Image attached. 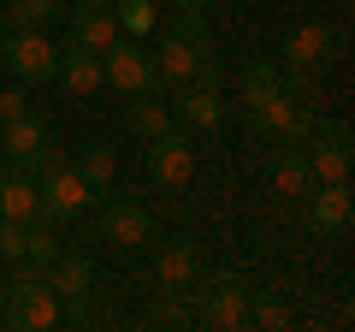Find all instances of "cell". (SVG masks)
Here are the masks:
<instances>
[{
	"instance_id": "4316f807",
	"label": "cell",
	"mask_w": 355,
	"mask_h": 332,
	"mask_svg": "<svg viewBox=\"0 0 355 332\" xmlns=\"http://www.w3.org/2000/svg\"><path fill=\"white\" fill-rule=\"evenodd\" d=\"M24 249H30V219L0 214V261H24Z\"/></svg>"
},
{
	"instance_id": "6da1fadb",
	"label": "cell",
	"mask_w": 355,
	"mask_h": 332,
	"mask_svg": "<svg viewBox=\"0 0 355 332\" xmlns=\"http://www.w3.org/2000/svg\"><path fill=\"white\" fill-rule=\"evenodd\" d=\"M202 65H214V36H207V13H178V24L154 48V95H172L178 83H190Z\"/></svg>"
},
{
	"instance_id": "603a6c76",
	"label": "cell",
	"mask_w": 355,
	"mask_h": 332,
	"mask_svg": "<svg viewBox=\"0 0 355 332\" xmlns=\"http://www.w3.org/2000/svg\"><path fill=\"white\" fill-rule=\"evenodd\" d=\"M0 214L6 219H30L36 214V179H30V172H12V179L0 184Z\"/></svg>"
},
{
	"instance_id": "5bb4252c",
	"label": "cell",
	"mask_w": 355,
	"mask_h": 332,
	"mask_svg": "<svg viewBox=\"0 0 355 332\" xmlns=\"http://www.w3.org/2000/svg\"><path fill=\"white\" fill-rule=\"evenodd\" d=\"M65 18H71V36L83 42L89 53H101L107 42L119 36V18H113V0H71V6H65Z\"/></svg>"
},
{
	"instance_id": "e0dca14e",
	"label": "cell",
	"mask_w": 355,
	"mask_h": 332,
	"mask_svg": "<svg viewBox=\"0 0 355 332\" xmlns=\"http://www.w3.org/2000/svg\"><path fill=\"white\" fill-rule=\"evenodd\" d=\"M355 196L349 184H308V226L314 231H349Z\"/></svg>"
},
{
	"instance_id": "30bf717a",
	"label": "cell",
	"mask_w": 355,
	"mask_h": 332,
	"mask_svg": "<svg viewBox=\"0 0 355 332\" xmlns=\"http://www.w3.org/2000/svg\"><path fill=\"white\" fill-rule=\"evenodd\" d=\"M148 179L160 184V190H184V184L196 179V154H190V142L178 137V125L148 142Z\"/></svg>"
},
{
	"instance_id": "ac0fdd59",
	"label": "cell",
	"mask_w": 355,
	"mask_h": 332,
	"mask_svg": "<svg viewBox=\"0 0 355 332\" xmlns=\"http://www.w3.org/2000/svg\"><path fill=\"white\" fill-rule=\"evenodd\" d=\"M42 142H48V125H42L36 113H24V119H12V125H0V154L24 172L30 160L42 154Z\"/></svg>"
},
{
	"instance_id": "9a60e30c",
	"label": "cell",
	"mask_w": 355,
	"mask_h": 332,
	"mask_svg": "<svg viewBox=\"0 0 355 332\" xmlns=\"http://www.w3.org/2000/svg\"><path fill=\"white\" fill-rule=\"evenodd\" d=\"M154 279H160L166 291H190V285L202 279V249H196L190 238L160 243V256H154Z\"/></svg>"
},
{
	"instance_id": "44dd1931",
	"label": "cell",
	"mask_w": 355,
	"mask_h": 332,
	"mask_svg": "<svg viewBox=\"0 0 355 332\" xmlns=\"http://www.w3.org/2000/svg\"><path fill=\"white\" fill-rule=\"evenodd\" d=\"M308 160H302V149H279V160H272V190L279 196H308Z\"/></svg>"
},
{
	"instance_id": "8fae6325",
	"label": "cell",
	"mask_w": 355,
	"mask_h": 332,
	"mask_svg": "<svg viewBox=\"0 0 355 332\" xmlns=\"http://www.w3.org/2000/svg\"><path fill=\"white\" fill-rule=\"evenodd\" d=\"M0 326H12V332H48V326H60V297L48 291V279L30 285L24 297H12V303L0 308Z\"/></svg>"
},
{
	"instance_id": "cb8c5ba5",
	"label": "cell",
	"mask_w": 355,
	"mask_h": 332,
	"mask_svg": "<svg viewBox=\"0 0 355 332\" xmlns=\"http://www.w3.org/2000/svg\"><path fill=\"white\" fill-rule=\"evenodd\" d=\"M243 326H266V332L291 326V308H284V297H279V291H254V285H249V320H243Z\"/></svg>"
},
{
	"instance_id": "8992f818",
	"label": "cell",
	"mask_w": 355,
	"mask_h": 332,
	"mask_svg": "<svg viewBox=\"0 0 355 332\" xmlns=\"http://www.w3.org/2000/svg\"><path fill=\"white\" fill-rule=\"evenodd\" d=\"M202 326H219V332H231V326H243L249 320V279L243 273H231V267H219V273H202Z\"/></svg>"
},
{
	"instance_id": "484cf974",
	"label": "cell",
	"mask_w": 355,
	"mask_h": 332,
	"mask_svg": "<svg viewBox=\"0 0 355 332\" xmlns=\"http://www.w3.org/2000/svg\"><path fill=\"white\" fill-rule=\"evenodd\" d=\"M314 101H291V113H284V125H279V137L272 142H284V149H302L308 137H314Z\"/></svg>"
},
{
	"instance_id": "7c38bea8",
	"label": "cell",
	"mask_w": 355,
	"mask_h": 332,
	"mask_svg": "<svg viewBox=\"0 0 355 332\" xmlns=\"http://www.w3.org/2000/svg\"><path fill=\"white\" fill-rule=\"evenodd\" d=\"M42 279H48V291L60 297V303H89V285H95V261H89L83 249H60V256L42 267Z\"/></svg>"
},
{
	"instance_id": "5b68a950",
	"label": "cell",
	"mask_w": 355,
	"mask_h": 332,
	"mask_svg": "<svg viewBox=\"0 0 355 332\" xmlns=\"http://www.w3.org/2000/svg\"><path fill=\"white\" fill-rule=\"evenodd\" d=\"M219 119H225L219 72H214V65H202L190 83H178V90H172V125H184V131H196V137H207V131H219Z\"/></svg>"
},
{
	"instance_id": "ba28073f",
	"label": "cell",
	"mask_w": 355,
	"mask_h": 332,
	"mask_svg": "<svg viewBox=\"0 0 355 332\" xmlns=\"http://www.w3.org/2000/svg\"><path fill=\"white\" fill-rule=\"evenodd\" d=\"M302 160H308V179L314 184H349V125H314V137L302 142Z\"/></svg>"
},
{
	"instance_id": "277c9868",
	"label": "cell",
	"mask_w": 355,
	"mask_h": 332,
	"mask_svg": "<svg viewBox=\"0 0 355 332\" xmlns=\"http://www.w3.org/2000/svg\"><path fill=\"white\" fill-rule=\"evenodd\" d=\"M101 83L119 95H154V48H142V36H113L101 48Z\"/></svg>"
},
{
	"instance_id": "d6986e66",
	"label": "cell",
	"mask_w": 355,
	"mask_h": 332,
	"mask_svg": "<svg viewBox=\"0 0 355 332\" xmlns=\"http://www.w3.org/2000/svg\"><path fill=\"white\" fill-rule=\"evenodd\" d=\"M77 179L95 190V202H101V196H113V179H119V154H113V142H89L83 160H77Z\"/></svg>"
},
{
	"instance_id": "7402d4cb",
	"label": "cell",
	"mask_w": 355,
	"mask_h": 332,
	"mask_svg": "<svg viewBox=\"0 0 355 332\" xmlns=\"http://www.w3.org/2000/svg\"><path fill=\"white\" fill-rule=\"evenodd\" d=\"M130 131H137L142 142H154V137H166V131H172V107L166 101H148V95H130Z\"/></svg>"
},
{
	"instance_id": "4fadbf2b",
	"label": "cell",
	"mask_w": 355,
	"mask_h": 332,
	"mask_svg": "<svg viewBox=\"0 0 355 332\" xmlns=\"http://www.w3.org/2000/svg\"><path fill=\"white\" fill-rule=\"evenodd\" d=\"M331 48H343V30H331V24H320V18H308V24H296L291 36H284V65H326L331 60Z\"/></svg>"
},
{
	"instance_id": "7a4b0ae2",
	"label": "cell",
	"mask_w": 355,
	"mask_h": 332,
	"mask_svg": "<svg viewBox=\"0 0 355 332\" xmlns=\"http://www.w3.org/2000/svg\"><path fill=\"white\" fill-rule=\"evenodd\" d=\"M243 113H249V125L261 131V137H279V125H284V113H291V95H284V83H279V65L272 60H243Z\"/></svg>"
},
{
	"instance_id": "d4e9b609",
	"label": "cell",
	"mask_w": 355,
	"mask_h": 332,
	"mask_svg": "<svg viewBox=\"0 0 355 332\" xmlns=\"http://www.w3.org/2000/svg\"><path fill=\"white\" fill-rule=\"evenodd\" d=\"M113 18H119V36H148L160 6L154 0H113Z\"/></svg>"
},
{
	"instance_id": "83f0119b",
	"label": "cell",
	"mask_w": 355,
	"mask_h": 332,
	"mask_svg": "<svg viewBox=\"0 0 355 332\" xmlns=\"http://www.w3.org/2000/svg\"><path fill=\"white\" fill-rule=\"evenodd\" d=\"M60 249H65V243L53 238V226H30V249H24V261H30V267H36V273L48 267V261L60 256Z\"/></svg>"
},
{
	"instance_id": "f1b7e54d",
	"label": "cell",
	"mask_w": 355,
	"mask_h": 332,
	"mask_svg": "<svg viewBox=\"0 0 355 332\" xmlns=\"http://www.w3.org/2000/svg\"><path fill=\"white\" fill-rule=\"evenodd\" d=\"M30 113V83H12V90H0V125H12V119Z\"/></svg>"
},
{
	"instance_id": "9c48e42d",
	"label": "cell",
	"mask_w": 355,
	"mask_h": 332,
	"mask_svg": "<svg viewBox=\"0 0 355 332\" xmlns=\"http://www.w3.org/2000/svg\"><path fill=\"white\" fill-rule=\"evenodd\" d=\"M148 231H154V219H148V208L142 202H130V196H101V238L113 243V249H142L148 243Z\"/></svg>"
},
{
	"instance_id": "f546056e",
	"label": "cell",
	"mask_w": 355,
	"mask_h": 332,
	"mask_svg": "<svg viewBox=\"0 0 355 332\" xmlns=\"http://www.w3.org/2000/svg\"><path fill=\"white\" fill-rule=\"evenodd\" d=\"M178 13H207V0H172Z\"/></svg>"
},
{
	"instance_id": "2e32d148",
	"label": "cell",
	"mask_w": 355,
	"mask_h": 332,
	"mask_svg": "<svg viewBox=\"0 0 355 332\" xmlns=\"http://www.w3.org/2000/svg\"><path fill=\"white\" fill-rule=\"evenodd\" d=\"M53 77H60L65 90H71L77 101H83V95H95V90H101V53H89L83 42L71 36V42L60 48V60H53Z\"/></svg>"
},
{
	"instance_id": "3957f363",
	"label": "cell",
	"mask_w": 355,
	"mask_h": 332,
	"mask_svg": "<svg viewBox=\"0 0 355 332\" xmlns=\"http://www.w3.org/2000/svg\"><path fill=\"white\" fill-rule=\"evenodd\" d=\"M89 202H95V190L77 179L71 160H60V166H48V172H36V214H30V226H53L60 231L65 219L83 214Z\"/></svg>"
},
{
	"instance_id": "ffe728a7",
	"label": "cell",
	"mask_w": 355,
	"mask_h": 332,
	"mask_svg": "<svg viewBox=\"0 0 355 332\" xmlns=\"http://www.w3.org/2000/svg\"><path fill=\"white\" fill-rule=\"evenodd\" d=\"M53 18H65V0H12V6H0V30H48Z\"/></svg>"
},
{
	"instance_id": "52a82bcc",
	"label": "cell",
	"mask_w": 355,
	"mask_h": 332,
	"mask_svg": "<svg viewBox=\"0 0 355 332\" xmlns=\"http://www.w3.org/2000/svg\"><path fill=\"white\" fill-rule=\"evenodd\" d=\"M53 60H60V48L42 30H0V72H12L18 83H48Z\"/></svg>"
}]
</instances>
